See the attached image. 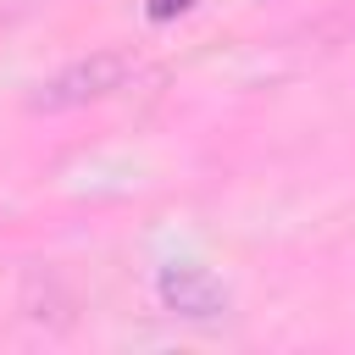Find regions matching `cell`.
<instances>
[{"label": "cell", "instance_id": "3957f363", "mask_svg": "<svg viewBox=\"0 0 355 355\" xmlns=\"http://www.w3.org/2000/svg\"><path fill=\"white\" fill-rule=\"evenodd\" d=\"M189 6H194V0H155V6H150V17L161 22V17H172V11H189Z\"/></svg>", "mask_w": 355, "mask_h": 355}, {"label": "cell", "instance_id": "7a4b0ae2", "mask_svg": "<svg viewBox=\"0 0 355 355\" xmlns=\"http://www.w3.org/2000/svg\"><path fill=\"white\" fill-rule=\"evenodd\" d=\"M161 305L172 311V316H194V322H211V316H222L227 311V294H222V283L205 272V266H194V261H172V266H161Z\"/></svg>", "mask_w": 355, "mask_h": 355}, {"label": "cell", "instance_id": "6da1fadb", "mask_svg": "<svg viewBox=\"0 0 355 355\" xmlns=\"http://www.w3.org/2000/svg\"><path fill=\"white\" fill-rule=\"evenodd\" d=\"M128 72H133L128 55H116V50H94V55H83V61L61 67L55 78H44V83L28 94V105H33V111H72V105H89V100L122 89Z\"/></svg>", "mask_w": 355, "mask_h": 355}]
</instances>
